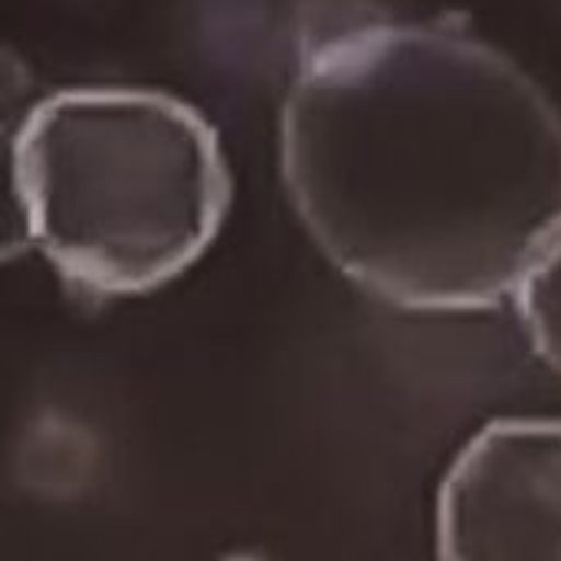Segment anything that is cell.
Segmentation results:
<instances>
[{
  "mask_svg": "<svg viewBox=\"0 0 561 561\" xmlns=\"http://www.w3.org/2000/svg\"><path fill=\"white\" fill-rule=\"evenodd\" d=\"M283 178L319 250L401 309H493L561 243V112L444 26L316 46L283 108Z\"/></svg>",
  "mask_w": 561,
  "mask_h": 561,
  "instance_id": "6da1fadb",
  "label": "cell"
},
{
  "mask_svg": "<svg viewBox=\"0 0 561 561\" xmlns=\"http://www.w3.org/2000/svg\"><path fill=\"white\" fill-rule=\"evenodd\" d=\"M33 247L79 293H151L214 243L230 174L207 118L145 89H66L13 131Z\"/></svg>",
  "mask_w": 561,
  "mask_h": 561,
  "instance_id": "7a4b0ae2",
  "label": "cell"
},
{
  "mask_svg": "<svg viewBox=\"0 0 561 561\" xmlns=\"http://www.w3.org/2000/svg\"><path fill=\"white\" fill-rule=\"evenodd\" d=\"M437 536L444 559H561V421L483 427L444 480Z\"/></svg>",
  "mask_w": 561,
  "mask_h": 561,
  "instance_id": "3957f363",
  "label": "cell"
},
{
  "mask_svg": "<svg viewBox=\"0 0 561 561\" xmlns=\"http://www.w3.org/2000/svg\"><path fill=\"white\" fill-rule=\"evenodd\" d=\"M536 352L561 371V243L523 279L513 296Z\"/></svg>",
  "mask_w": 561,
  "mask_h": 561,
  "instance_id": "277c9868",
  "label": "cell"
},
{
  "mask_svg": "<svg viewBox=\"0 0 561 561\" xmlns=\"http://www.w3.org/2000/svg\"><path fill=\"white\" fill-rule=\"evenodd\" d=\"M13 131L16 125H0V260H10L33 247L20 178H16Z\"/></svg>",
  "mask_w": 561,
  "mask_h": 561,
  "instance_id": "5b68a950",
  "label": "cell"
}]
</instances>
